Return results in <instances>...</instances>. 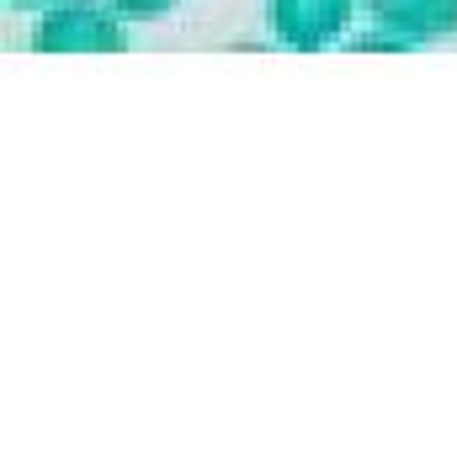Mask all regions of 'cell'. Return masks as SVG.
I'll list each match as a JSON object with an SVG mask.
<instances>
[{"label": "cell", "mask_w": 457, "mask_h": 457, "mask_svg": "<svg viewBox=\"0 0 457 457\" xmlns=\"http://www.w3.org/2000/svg\"><path fill=\"white\" fill-rule=\"evenodd\" d=\"M37 54H122L128 37L112 16L91 0H64L59 11H48L32 32Z\"/></svg>", "instance_id": "1"}, {"label": "cell", "mask_w": 457, "mask_h": 457, "mask_svg": "<svg viewBox=\"0 0 457 457\" xmlns=\"http://www.w3.org/2000/svg\"><path fill=\"white\" fill-rule=\"evenodd\" d=\"M266 21L271 32L298 48V54H314L325 43H336L351 21V0H266Z\"/></svg>", "instance_id": "2"}, {"label": "cell", "mask_w": 457, "mask_h": 457, "mask_svg": "<svg viewBox=\"0 0 457 457\" xmlns=\"http://www.w3.org/2000/svg\"><path fill=\"white\" fill-rule=\"evenodd\" d=\"M367 16L404 43H436L457 32V0H367Z\"/></svg>", "instance_id": "3"}, {"label": "cell", "mask_w": 457, "mask_h": 457, "mask_svg": "<svg viewBox=\"0 0 457 457\" xmlns=\"http://www.w3.org/2000/svg\"><path fill=\"white\" fill-rule=\"evenodd\" d=\"M117 16H133V21H154V16H165L176 0H107Z\"/></svg>", "instance_id": "4"}, {"label": "cell", "mask_w": 457, "mask_h": 457, "mask_svg": "<svg viewBox=\"0 0 457 457\" xmlns=\"http://www.w3.org/2000/svg\"><path fill=\"white\" fill-rule=\"evenodd\" d=\"M11 5H43V0H11Z\"/></svg>", "instance_id": "5"}]
</instances>
